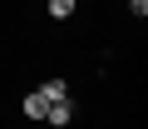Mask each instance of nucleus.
Returning a JSON list of instances; mask_svg holds the SVG:
<instances>
[{
    "label": "nucleus",
    "instance_id": "obj_1",
    "mask_svg": "<svg viewBox=\"0 0 148 129\" xmlns=\"http://www.w3.org/2000/svg\"><path fill=\"white\" fill-rule=\"evenodd\" d=\"M45 119H49V124H54V129H64V124H69V119H74V109H69V99H54V104H49V109H45Z\"/></svg>",
    "mask_w": 148,
    "mask_h": 129
},
{
    "label": "nucleus",
    "instance_id": "obj_4",
    "mask_svg": "<svg viewBox=\"0 0 148 129\" xmlns=\"http://www.w3.org/2000/svg\"><path fill=\"white\" fill-rule=\"evenodd\" d=\"M49 15H54V20H69V15H74V0H49Z\"/></svg>",
    "mask_w": 148,
    "mask_h": 129
},
{
    "label": "nucleus",
    "instance_id": "obj_2",
    "mask_svg": "<svg viewBox=\"0 0 148 129\" xmlns=\"http://www.w3.org/2000/svg\"><path fill=\"white\" fill-rule=\"evenodd\" d=\"M40 94H45V104H54V99H69V85H64V80H45Z\"/></svg>",
    "mask_w": 148,
    "mask_h": 129
},
{
    "label": "nucleus",
    "instance_id": "obj_5",
    "mask_svg": "<svg viewBox=\"0 0 148 129\" xmlns=\"http://www.w3.org/2000/svg\"><path fill=\"white\" fill-rule=\"evenodd\" d=\"M128 10H133V15L143 20V15H148V0H128Z\"/></svg>",
    "mask_w": 148,
    "mask_h": 129
},
{
    "label": "nucleus",
    "instance_id": "obj_3",
    "mask_svg": "<svg viewBox=\"0 0 148 129\" xmlns=\"http://www.w3.org/2000/svg\"><path fill=\"white\" fill-rule=\"evenodd\" d=\"M20 109H25L30 119H45V109H49V104H45V94L35 89V94H25V99H20Z\"/></svg>",
    "mask_w": 148,
    "mask_h": 129
}]
</instances>
